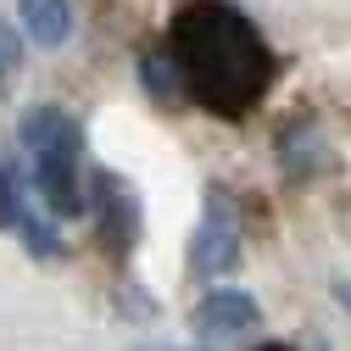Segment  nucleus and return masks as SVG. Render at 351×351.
Segmentation results:
<instances>
[{
  "instance_id": "nucleus-1",
  "label": "nucleus",
  "mask_w": 351,
  "mask_h": 351,
  "mask_svg": "<svg viewBox=\"0 0 351 351\" xmlns=\"http://www.w3.org/2000/svg\"><path fill=\"white\" fill-rule=\"evenodd\" d=\"M167 51L179 62L184 95L212 117H245L268 101L279 56L234 0H184L167 23Z\"/></svg>"
},
{
  "instance_id": "nucleus-2",
  "label": "nucleus",
  "mask_w": 351,
  "mask_h": 351,
  "mask_svg": "<svg viewBox=\"0 0 351 351\" xmlns=\"http://www.w3.org/2000/svg\"><path fill=\"white\" fill-rule=\"evenodd\" d=\"M23 156L34 167V190L51 217H84L90 190H84V128L62 106H34L17 128Z\"/></svg>"
},
{
  "instance_id": "nucleus-3",
  "label": "nucleus",
  "mask_w": 351,
  "mask_h": 351,
  "mask_svg": "<svg viewBox=\"0 0 351 351\" xmlns=\"http://www.w3.org/2000/svg\"><path fill=\"white\" fill-rule=\"evenodd\" d=\"M34 167L23 156H0V223H6L34 256H62V234H56V217L39 212L45 201H34Z\"/></svg>"
},
{
  "instance_id": "nucleus-4",
  "label": "nucleus",
  "mask_w": 351,
  "mask_h": 351,
  "mask_svg": "<svg viewBox=\"0 0 351 351\" xmlns=\"http://www.w3.org/2000/svg\"><path fill=\"white\" fill-rule=\"evenodd\" d=\"M240 262V212L223 190H206V206H201V223L190 234V274L195 279H223L234 274Z\"/></svg>"
},
{
  "instance_id": "nucleus-5",
  "label": "nucleus",
  "mask_w": 351,
  "mask_h": 351,
  "mask_svg": "<svg viewBox=\"0 0 351 351\" xmlns=\"http://www.w3.org/2000/svg\"><path fill=\"white\" fill-rule=\"evenodd\" d=\"M90 206H95V223H101V245L123 262L128 251H134V240H140V195L128 190L117 173H95Z\"/></svg>"
},
{
  "instance_id": "nucleus-6",
  "label": "nucleus",
  "mask_w": 351,
  "mask_h": 351,
  "mask_svg": "<svg viewBox=\"0 0 351 351\" xmlns=\"http://www.w3.org/2000/svg\"><path fill=\"white\" fill-rule=\"evenodd\" d=\"M256 324H262V306L245 290H212V295L195 301V313H190V329L201 340H234V335H251Z\"/></svg>"
},
{
  "instance_id": "nucleus-7",
  "label": "nucleus",
  "mask_w": 351,
  "mask_h": 351,
  "mask_svg": "<svg viewBox=\"0 0 351 351\" xmlns=\"http://www.w3.org/2000/svg\"><path fill=\"white\" fill-rule=\"evenodd\" d=\"M17 23L28 28V39H39V45H62L73 34V6L67 0H17Z\"/></svg>"
},
{
  "instance_id": "nucleus-8",
  "label": "nucleus",
  "mask_w": 351,
  "mask_h": 351,
  "mask_svg": "<svg viewBox=\"0 0 351 351\" xmlns=\"http://www.w3.org/2000/svg\"><path fill=\"white\" fill-rule=\"evenodd\" d=\"M140 84H145V90H151L162 106L190 101V95H184V78H179V62H173V51H167V45L140 51Z\"/></svg>"
},
{
  "instance_id": "nucleus-9",
  "label": "nucleus",
  "mask_w": 351,
  "mask_h": 351,
  "mask_svg": "<svg viewBox=\"0 0 351 351\" xmlns=\"http://www.w3.org/2000/svg\"><path fill=\"white\" fill-rule=\"evenodd\" d=\"M17 62H23V45H17V34H12V23L0 17V90L17 78Z\"/></svg>"
},
{
  "instance_id": "nucleus-10",
  "label": "nucleus",
  "mask_w": 351,
  "mask_h": 351,
  "mask_svg": "<svg viewBox=\"0 0 351 351\" xmlns=\"http://www.w3.org/2000/svg\"><path fill=\"white\" fill-rule=\"evenodd\" d=\"M329 290H335V301H340V306H346V313H351V279H335Z\"/></svg>"
},
{
  "instance_id": "nucleus-11",
  "label": "nucleus",
  "mask_w": 351,
  "mask_h": 351,
  "mask_svg": "<svg viewBox=\"0 0 351 351\" xmlns=\"http://www.w3.org/2000/svg\"><path fill=\"white\" fill-rule=\"evenodd\" d=\"M140 351H195V346H140Z\"/></svg>"
},
{
  "instance_id": "nucleus-12",
  "label": "nucleus",
  "mask_w": 351,
  "mask_h": 351,
  "mask_svg": "<svg viewBox=\"0 0 351 351\" xmlns=\"http://www.w3.org/2000/svg\"><path fill=\"white\" fill-rule=\"evenodd\" d=\"M256 351H295V346H279V340H268V346H256Z\"/></svg>"
}]
</instances>
